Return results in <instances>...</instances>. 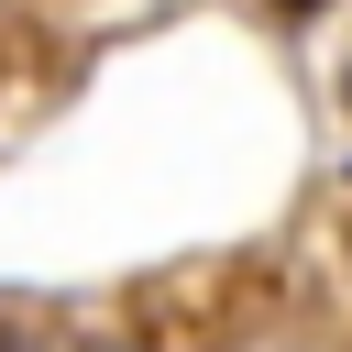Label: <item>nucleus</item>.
<instances>
[{
  "label": "nucleus",
  "instance_id": "1",
  "mask_svg": "<svg viewBox=\"0 0 352 352\" xmlns=\"http://www.w3.org/2000/svg\"><path fill=\"white\" fill-rule=\"evenodd\" d=\"M275 11H286V22H308V11H330V0H275Z\"/></svg>",
  "mask_w": 352,
  "mask_h": 352
}]
</instances>
